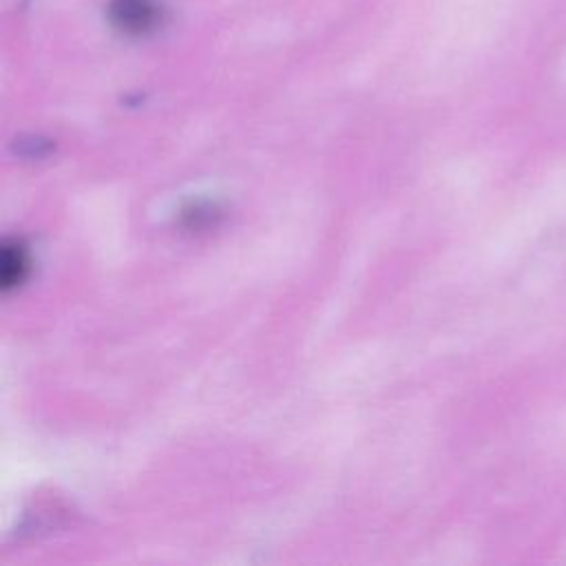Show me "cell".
Segmentation results:
<instances>
[{
    "label": "cell",
    "instance_id": "6da1fadb",
    "mask_svg": "<svg viewBox=\"0 0 566 566\" xmlns=\"http://www.w3.org/2000/svg\"><path fill=\"white\" fill-rule=\"evenodd\" d=\"M108 22L126 35H144L161 22V7L155 0H111Z\"/></svg>",
    "mask_w": 566,
    "mask_h": 566
}]
</instances>
